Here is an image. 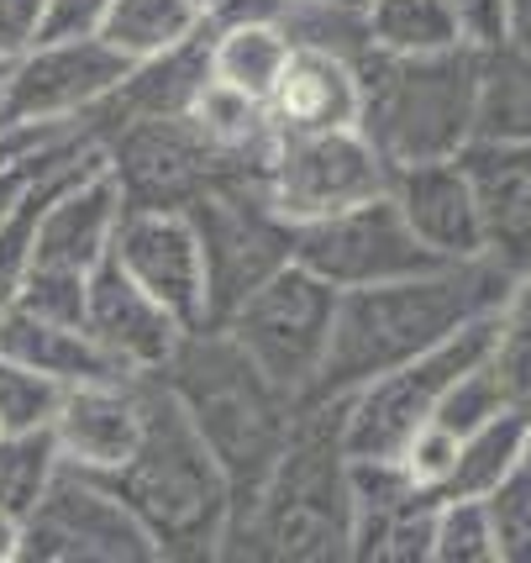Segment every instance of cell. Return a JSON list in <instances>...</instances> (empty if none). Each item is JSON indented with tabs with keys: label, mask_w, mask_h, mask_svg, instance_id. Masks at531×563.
<instances>
[{
	"label": "cell",
	"mask_w": 531,
	"mask_h": 563,
	"mask_svg": "<svg viewBox=\"0 0 531 563\" xmlns=\"http://www.w3.org/2000/svg\"><path fill=\"white\" fill-rule=\"evenodd\" d=\"M111 490L137 511L164 559H221L232 527V479L211 459L206 438L190 427L185 406L158 374L143 385V432L126 464L106 474Z\"/></svg>",
	"instance_id": "cell-3"
},
{
	"label": "cell",
	"mask_w": 531,
	"mask_h": 563,
	"mask_svg": "<svg viewBox=\"0 0 531 563\" xmlns=\"http://www.w3.org/2000/svg\"><path fill=\"white\" fill-rule=\"evenodd\" d=\"M447 11L463 32V48L506 43V0H447Z\"/></svg>",
	"instance_id": "cell-34"
},
{
	"label": "cell",
	"mask_w": 531,
	"mask_h": 563,
	"mask_svg": "<svg viewBox=\"0 0 531 563\" xmlns=\"http://www.w3.org/2000/svg\"><path fill=\"white\" fill-rule=\"evenodd\" d=\"M368 53L421 58V53L463 48V32L447 11V0H358Z\"/></svg>",
	"instance_id": "cell-24"
},
{
	"label": "cell",
	"mask_w": 531,
	"mask_h": 563,
	"mask_svg": "<svg viewBox=\"0 0 531 563\" xmlns=\"http://www.w3.org/2000/svg\"><path fill=\"white\" fill-rule=\"evenodd\" d=\"M43 11L48 0H0V64L43 37Z\"/></svg>",
	"instance_id": "cell-35"
},
{
	"label": "cell",
	"mask_w": 531,
	"mask_h": 563,
	"mask_svg": "<svg viewBox=\"0 0 531 563\" xmlns=\"http://www.w3.org/2000/svg\"><path fill=\"white\" fill-rule=\"evenodd\" d=\"M290 32L274 11H237V16H221L211 22V43H206V69L211 79L232 85L242 96L264 100L274 96L279 74L290 64Z\"/></svg>",
	"instance_id": "cell-20"
},
{
	"label": "cell",
	"mask_w": 531,
	"mask_h": 563,
	"mask_svg": "<svg viewBox=\"0 0 531 563\" xmlns=\"http://www.w3.org/2000/svg\"><path fill=\"white\" fill-rule=\"evenodd\" d=\"M268 206L290 227L347 211L358 200L389 190V164L358 126H327V132H274L264 164H258Z\"/></svg>",
	"instance_id": "cell-10"
},
{
	"label": "cell",
	"mask_w": 531,
	"mask_h": 563,
	"mask_svg": "<svg viewBox=\"0 0 531 563\" xmlns=\"http://www.w3.org/2000/svg\"><path fill=\"white\" fill-rule=\"evenodd\" d=\"M200 26H206V16L195 0H111L96 37L126 64H147L158 53L190 43Z\"/></svg>",
	"instance_id": "cell-23"
},
{
	"label": "cell",
	"mask_w": 531,
	"mask_h": 563,
	"mask_svg": "<svg viewBox=\"0 0 531 563\" xmlns=\"http://www.w3.org/2000/svg\"><path fill=\"white\" fill-rule=\"evenodd\" d=\"M268 5H290V0H268Z\"/></svg>",
	"instance_id": "cell-41"
},
{
	"label": "cell",
	"mask_w": 531,
	"mask_h": 563,
	"mask_svg": "<svg viewBox=\"0 0 531 563\" xmlns=\"http://www.w3.org/2000/svg\"><path fill=\"white\" fill-rule=\"evenodd\" d=\"M158 379L169 385V395L185 406L190 427L206 438L211 459L232 479V500L242 511L247 495L258 490L264 474L274 468L279 448L290 442L300 406L285 390L268 385L264 374L253 368V358L226 338V327H217V321L190 327Z\"/></svg>",
	"instance_id": "cell-4"
},
{
	"label": "cell",
	"mask_w": 531,
	"mask_h": 563,
	"mask_svg": "<svg viewBox=\"0 0 531 563\" xmlns=\"http://www.w3.org/2000/svg\"><path fill=\"white\" fill-rule=\"evenodd\" d=\"M332 311H338V290L290 258L258 290L242 295L217 327H226V338L253 358V368L274 390H285L295 406H306V395L316 390V374H321V358H327Z\"/></svg>",
	"instance_id": "cell-8"
},
{
	"label": "cell",
	"mask_w": 531,
	"mask_h": 563,
	"mask_svg": "<svg viewBox=\"0 0 531 563\" xmlns=\"http://www.w3.org/2000/svg\"><path fill=\"white\" fill-rule=\"evenodd\" d=\"M100 153L117 179L121 206H185L221 169H242L206 143L195 122L179 117H121L100 126Z\"/></svg>",
	"instance_id": "cell-13"
},
{
	"label": "cell",
	"mask_w": 531,
	"mask_h": 563,
	"mask_svg": "<svg viewBox=\"0 0 531 563\" xmlns=\"http://www.w3.org/2000/svg\"><path fill=\"white\" fill-rule=\"evenodd\" d=\"M432 563H495V538L479 495H442L436 500Z\"/></svg>",
	"instance_id": "cell-30"
},
{
	"label": "cell",
	"mask_w": 531,
	"mask_h": 563,
	"mask_svg": "<svg viewBox=\"0 0 531 563\" xmlns=\"http://www.w3.org/2000/svg\"><path fill=\"white\" fill-rule=\"evenodd\" d=\"M489 368L516 406H531V264L510 279L506 300L495 306V343Z\"/></svg>",
	"instance_id": "cell-26"
},
{
	"label": "cell",
	"mask_w": 531,
	"mask_h": 563,
	"mask_svg": "<svg viewBox=\"0 0 531 563\" xmlns=\"http://www.w3.org/2000/svg\"><path fill=\"white\" fill-rule=\"evenodd\" d=\"M295 264L327 279L332 290H363V285H385V279H406V274L436 269L432 247H421L400 206L385 196L358 200L347 211H332L321 221L295 227Z\"/></svg>",
	"instance_id": "cell-12"
},
{
	"label": "cell",
	"mask_w": 531,
	"mask_h": 563,
	"mask_svg": "<svg viewBox=\"0 0 531 563\" xmlns=\"http://www.w3.org/2000/svg\"><path fill=\"white\" fill-rule=\"evenodd\" d=\"M111 258L185 327H206V258L185 206H121Z\"/></svg>",
	"instance_id": "cell-14"
},
{
	"label": "cell",
	"mask_w": 531,
	"mask_h": 563,
	"mask_svg": "<svg viewBox=\"0 0 531 563\" xmlns=\"http://www.w3.org/2000/svg\"><path fill=\"white\" fill-rule=\"evenodd\" d=\"M58 474L53 432H0V511L22 521Z\"/></svg>",
	"instance_id": "cell-27"
},
{
	"label": "cell",
	"mask_w": 531,
	"mask_h": 563,
	"mask_svg": "<svg viewBox=\"0 0 531 563\" xmlns=\"http://www.w3.org/2000/svg\"><path fill=\"white\" fill-rule=\"evenodd\" d=\"M126 58L90 37H37L0 64V126H79L126 79Z\"/></svg>",
	"instance_id": "cell-11"
},
{
	"label": "cell",
	"mask_w": 531,
	"mask_h": 563,
	"mask_svg": "<svg viewBox=\"0 0 531 563\" xmlns=\"http://www.w3.org/2000/svg\"><path fill=\"white\" fill-rule=\"evenodd\" d=\"M506 406H516L506 390H500V379H495V368H489V358L484 364H474L468 374H458L453 385H447V395L436 400L432 421H442L447 432H474L479 421H489L495 411H506Z\"/></svg>",
	"instance_id": "cell-31"
},
{
	"label": "cell",
	"mask_w": 531,
	"mask_h": 563,
	"mask_svg": "<svg viewBox=\"0 0 531 563\" xmlns=\"http://www.w3.org/2000/svg\"><path fill=\"white\" fill-rule=\"evenodd\" d=\"M436 500L442 495L416 490L400 511L385 521L379 532V563H432V538H436Z\"/></svg>",
	"instance_id": "cell-32"
},
{
	"label": "cell",
	"mask_w": 531,
	"mask_h": 563,
	"mask_svg": "<svg viewBox=\"0 0 531 563\" xmlns=\"http://www.w3.org/2000/svg\"><path fill=\"white\" fill-rule=\"evenodd\" d=\"M0 353L16 358V364H26V368H37V374H48L58 385H79V379H106V374H117V368L106 364V353L90 343L85 327L32 317V311H16V306L0 311Z\"/></svg>",
	"instance_id": "cell-21"
},
{
	"label": "cell",
	"mask_w": 531,
	"mask_h": 563,
	"mask_svg": "<svg viewBox=\"0 0 531 563\" xmlns=\"http://www.w3.org/2000/svg\"><path fill=\"white\" fill-rule=\"evenodd\" d=\"M206 258V321H221L247 290L295 258V227L268 206L258 169H221L185 200Z\"/></svg>",
	"instance_id": "cell-6"
},
{
	"label": "cell",
	"mask_w": 531,
	"mask_h": 563,
	"mask_svg": "<svg viewBox=\"0 0 531 563\" xmlns=\"http://www.w3.org/2000/svg\"><path fill=\"white\" fill-rule=\"evenodd\" d=\"M206 22H221V16H237V11H274L268 0H195Z\"/></svg>",
	"instance_id": "cell-38"
},
{
	"label": "cell",
	"mask_w": 531,
	"mask_h": 563,
	"mask_svg": "<svg viewBox=\"0 0 531 563\" xmlns=\"http://www.w3.org/2000/svg\"><path fill=\"white\" fill-rule=\"evenodd\" d=\"M395 459H400V468L411 474L416 490L442 495L447 474H453V464H458V432H447L442 421H427V427H416L411 442H406Z\"/></svg>",
	"instance_id": "cell-33"
},
{
	"label": "cell",
	"mask_w": 531,
	"mask_h": 563,
	"mask_svg": "<svg viewBox=\"0 0 531 563\" xmlns=\"http://www.w3.org/2000/svg\"><path fill=\"white\" fill-rule=\"evenodd\" d=\"M85 332L117 374L147 379V374H164L190 327L174 311H164L117 258H106L85 285Z\"/></svg>",
	"instance_id": "cell-15"
},
{
	"label": "cell",
	"mask_w": 531,
	"mask_h": 563,
	"mask_svg": "<svg viewBox=\"0 0 531 563\" xmlns=\"http://www.w3.org/2000/svg\"><path fill=\"white\" fill-rule=\"evenodd\" d=\"M463 174L474 185L484 227V253L500 269L521 274L531 264V143H463Z\"/></svg>",
	"instance_id": "cell-18"
},
{
	"label": "cell",
	"mask_w": 531,
	"mask_h": 563,
	"mask_svg": "<svg viewBox=\"0 0 531 563\" xmlns=\"http://www.w3.org/2000/svg\"><path fill=\"white\" fill-rule=\"evenodd\" d=\"M26 563H158V542L106 474L58 464L43 500L22 516Z\"/></svg>",
	"instance_id": "cell-9"
},
{
	"label": "cell",
	"mask_w": 531,
	"mask_h": 563,
	"mask_svg": "<svg viewBox=\"0 0 531 563\" xmlns=\"http://www.w3.org/2000/svg\"><path fill=\"white\" fill-rule=\"evenodd\" d=\"M474 137H484V143H531V53L527 48H516V43L474 48Z\"/></svg>",
	"instance_id": "cell-22"
},
{
	"label": "cell",
	"mask_w": 531,
	"mask_h": 563,
	"mask_svg": "<svg viewBox=\"0 0 531 563\" xmlns=\"http://www.w3.org/2000/svg\"><path fill=\"white\" fill-rule=\"evenodd\" d=\"M521 442H527V406H506L474 432L458 438V464L447 474L442 495H484L521 464Z\"/></svg>",
	"instance_id": "cell-25"
},
{
	"label": "cell",
	"mask_w": 531,
	"mask_h": 563,
	"mask_svg": "<svg viewBox=\"0 0 531 563\" xmlns=\"http://www.w3.org/2000/svg\"><path fill=\"white\" fill-rule=\"evenodd\" d=\"M16 553H22V521L0 511V563H16Z\"/></svg>",
	"instance_id": "cell-39"
},
{
	"label": "cell",
	"mask_w": 531,
	"mask_h": 563,
	"mask_svg": "<svg viewBox=\"0 0 531 563\" xmlns=\"http://www.w3.org/2000/svg\"><path fill=\"white\" fill-rule=\"evenodd\" d=\"M510 279L516 274L500 269L484 253V258L436 264L427 274H406V279H385V285L338 290L327 358H321V374H316V390L306 395V406L353 395L358 385L436 347L447 332H458L463 321L495 311L506 300Z\"/></svg>",
	"instance_id": "cell-1"
},
{
	"label": "cell",
	"mask_w": 531,
	"mask_h": 563,
	"mask_svg": "<svg viewBox=\"0 0 531 563\" xmlns=\"http://www.w3.org/2000/svg\"><path fill=\"white\" fill-rule=\"evenodd\" d=\"M521 459L531 464V406H527V442H521Z\"/></svg>",
	"instance_id": "cell-40"
},
{
	"label": "cell",
	"mask_w": 531,
	"mask_h": 563,
	"mask_svg": "<svg viewBox=\"0 0 531 563\" xmlns=\"http://www.w3.org/2000/svg\"><path fill=\"white\" fill-rule=\"evenodd\" d=\"M111 0H48L43 11V37H90Z\"/></svg>",
	"instance_id": "cell-36"
},
{
	"label": "cell",
	"mask_w": 531,
	"mask_h": 563,
	"mask_svg": "<svg viewBox=\"0 0 531 563\" xmlns=\"http://www.w3.org/2000/svg\"><path fill=\"white\" fill-rule=\"evenodd\" d=\"M389 200L400 206V217L421 238V247H432L442 264L484 258L479 206H474V185L458 158L389 169Z\"/></svg>",
	"instance_id": "cell-17"
},
{
	"label": "cell",
	"mask_w": 531,
	"mask_h": 563,
	"mask_svg": "<svg viewBox=\"0 0 531 563\" xmlns=\"http://www.w3.org/2000/svg\"><path fill=\"white\" fill-rule=\"evenodd\" d=\"M484 516L495 538V563H531V464L510 468L495 490H484Z\"/></svg>",
	"instance_id": "cell-29"
},
{
	"label": "cell",
	"mask_w": 531,
	"mask_h": 563,
	"mask_svg": "<svg viewBox=\"0 0 531 563\" xmlns=\"http://www.w3.org/2000/svg\"><path fill=\"white\" fill-rule=\"evenodd\" d=\"M363 117L358 132L379 147L389 169L458 158L474 137V48L421 53H363Z\"/></svg>",
	"instance_id": "cell-5"
},
{
	"label": "cell",
	"mask_w": 531,
	"mask_h": 563,
	"mask_svg": "<svg viewBox=\"0 0 531 563\" xmlns=\"http://www.w3.org/2000/svg\"><path fill=\"white\" fill-rule=\"evenodd\" d=\"M363 117V79L358 64L332 48L295 43L290 64L268 96L274 132H327V126H358Z\"/></svg>",
	"instance_id": "cell-19"
},
{
	"label": "cell",
	"mask_w": 531,
	"mask_h": 563,
	"mask_svg": "<svg viewBox=\"0 0 531 563\" xmlns=\"http://www.w3.org/2000/svg\"><path fill=\"white\" fill-rule=\"evenodd\" d=\"M143 385L147 379H132V374L69 385L48 427L58 464L90 468V474H111L126 464V453L137 448V432H143Z\"/></svg>",
	"instance_id": "cell-16"
},
{
	"label": "cell",
	"mask_w": 531,
	"mask_h": 563,
	"mask_svg": "<svg viewBox=\"0 0 531 563\" xmlns=\"http://www.w3.org/2000/svg\"><path fill=\"white\" fill-rule=\"evenodd\" d=\"M506 43L531 53V0H506Z\"/></svg>",
	"instance_id": "cell-37"
},
{
	"label": "cell",
	"mask_w": 531,
	"mask_h": 563,
	"mask_svg": "<svg viewBox=\"0 0 531 563\" xmlns=\"http://www.w3.org/2000/svg\"><path fill=\"white\" fill-rule=\"evenodd\" d=\"M221 559L342 563L353 559V490L338 438V400L295 411L290 442L279 448L264 485L232 516Z\"/></svg>",
	"instance_id": "cell-2"
},
{
	"label": "cell",
	"mask_w": 531,
	"mask_h": 563,
	"mask_svg": "<svg viewBox=\"0 0 531 563\" xmlns=\"http://www.w3.org/2000/svg\"><path fill=\"white\" fill-rule=\"evenodd\" d=\"M64 390L69 385L0 353V432H48Z\"/></svg>",
	"instance_id": "cell-28"
},
{
	"label": "cell",
	"mask_w": 531,
	"mask_h": 563,
	"mask_svg": "<svg viewBox=\"0 0 531 563\" xmlns=\"http://www.w3.org/2000/svg\"><path fill=\"white\" fill-rule=\"evenodd\" d=\"M489 343H495V311L463 321L458 332H447L436 347H427V353L406 358L400 368L358 385L353 395H338L342 453L347 459H395L411 442L416 427L432 421L447 385L489 358Z\"/></svg>",
	"instance_id": "cell-7"
}]
</instances>
